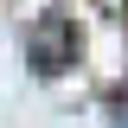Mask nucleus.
<instances>
[{"label":"nucleus","mask_w":128,"mask_h":128,"mask_svg":"<svg viewBox=\"0 0 128 128\" xmlns=\"http://www.w3.org/2000/svg\"><path fill=\"white\" fill-rule=\"evenodd\" d=\"M26 51H32V64H38L45 77L64 70V64L77 58V32H70V19H64V13H45L38 26L26 32Z\"/></svg>","instance_id":"f257e3e1"}]
</instances>
